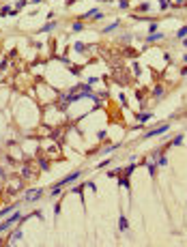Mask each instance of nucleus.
I'll return each instance as SVG.
<instances>
[{"label": "nucleus", "instance_id": "nucleus-1", "mask_svg": "<svg viewBox=\"0 0 187 247\" xmlns=\"http://www.w3.org/2000/svg\"><path fill=\"white\" fill-rule=\"evenodd\" d=\"M82 174H84L82 170H78V172H73V174H69V176H67V178H63V180H60V183H56L54 187H52V196H54V198H56V196H58L60 191H63V187H65V185H71V183H73V180H78V178H80V176H82Z\"/></svg>", "mask_w": 187, "mask_h": 247}, {"label": "nucleus", "instance_id": "nucleus-2", "mask_svg": "<svg viewBox=\"0 0 187 247\" xmlns=\"http://www.w3.org/2000/svg\"><path fill=\"white\" fill-rule=\"evenodd\" d=\"M17 219H22V213H20V211H15V213L11 215V217L7 219L5 223H0V232H2V230H7V228H11V226H13L15 221H17Z\"/></svg>", "mask_w": 187, "mask_h": 247}, {"label": "nucleus", "instance_id": "nucleus-3", "mask_svg": "<svg viewBox=\"0 0 187 247\" xmlns=\"http://www.w3.org/2000/svg\"><path fill=\"white\" fill-rule=\"evenodd\" d=\"M168 129H170V125H161V127H155V129L146 131V136H144V138H155V136H163V133H166Z\"/></svg>", "mask_w": 187, "mask_h": 247}, {"label": "nucleus", "instance_id": "nucleus-4", "mask_svg": "<svg viewBox=\"0 0 187 247\" xmlns=\"http://www.w3.org/2000/svg\"><path fill=\"white\" fill-rule=\"evenodd\" d=\"M103 17V13L99 9H93V11H88V13H84L82 15V20H101Z\"/></svg>", "mask_w": 187, "mask_h": 247}, {"label": "nucleus", "instance_id": "nucleus-5", "mask_svg": "<svg viewBox=\"0 0 187 247\" xmlns=\"http://www.w3.org/2000/svg\"><path fill=\"white\" fill-rule=\"evenodd\" d=\"M41 196H43V189H37V191H28V194H26V202H35V200H39Z\"/></svg>", "mask_w": 187, "mask_h": 247}, {"label": "nucleus", "instance_id": "nucleus-6", "mask_svg": "<svg viewBox=\"0 0 187 247\" xmlns=\"http://www.w3.org/2000/svg\"><path fill=\"white\" fill-rule=\"evenodd\" d=\"M159 39H163V34H159V32H151L146 37V43H155V41H159Z\"/></svg>", "mask_w": 187, "mask_h": 247}, {"label": "nucleus", "instance_id": "nucleus-7", "mask_svg": "<svg viewBox=\"0 0 187 247\" xmlns=\"http://www.w3.org/2000/svg\"><path fill=\"white\" fill-rule=\"evenodd\" d=\"M151 118H153L151 112H146V114H138V123H142V125H144V123H148Z\"/></svg>", "mask_w": 187, "mask_h": 247}, {"label": "nucleus", "instance_id": "nucleus-8", "mask_svg": "<svg viewBox=\"0 0 187 247\" xmlns=\"http://www.w3.org/2000/svg\"><path fill=\"white\" fill-rule=\"evenodd\" d=\"M144 165L148 168V174H151V176L157 174V163H146V161H144Z\"/></svg>", "mask_w": 187, "mask_h": 247}, {"label": "nucleus", "instance_id": "nucleus-9", "mask_svg": "<svg viewBox=\"0 0 187 247\" xmlns=\"http://www.w3.org/2000/svg\"><path fill=\"white\" fill-rule=\"evenodd\" d=\"M118 228H120V230H127V217H125V215H120V217H118Z\"/></svg>", "mask_w": 187, "mask_h": 247}, {"label": "nucleus", "instance_id": "nucleus-10", "mask_svg": "<svg viewBox=\"0 0 187 247\" xmlns=\"http://www.w3.org/2000/svg\"><path fill=\"white\" fill-rule=\"evenodd\" d=\"M157 155V165H168V157L166 155H159V153H155Z\"/></svg>", "mask_w": 187, "mask_h": 247}, {"label": "nucleus", "instance_id": "nucleus-11", "mask_svg": "<svg viewBox=\"0 0 187 247\" xmlns=\"http://www.w3.org/2000/svg\"><path fill=\"white\" fill-rule=\"evenodd\" d=\"M84 189H86V183H82V185H75L73 189H71V191H73V194H78V196H82V191Z\"/></svg>", "mask_w": 187, "mask_h": 247}, {"label": "nucleus", "instance_id": "nucleus-12", "mask_svg": "<svg viewBox=\"0 0 187 247\" xmlns=\"http://www.w3.org/2000/svg\"><path fill=\"white\" fill-rule=\"evenodd\" d=\"M54 28H56V22H49V24H45L43 28H41V34H43V32H49V30H54Z\"/></svg>", "mask_w": 187, "mask_h": 247}, {"label": "nucleus", "instance_id": "nucleus-13", "mask_svg": "<svg viewBox=\"0 0 187 247\" xmlns=\"http://www.w3.org/2000/svg\"><path fill=\"white\" fill-rule=\"evenodd\" d=\"M118 24H120V22H118V20H116V22H112V24H110V26H105V28H103V32H112L114 28H118Z\"/></svg>", "mask_w": 187, "mask_h": 247}, {"label": "nucleus", "instance_id": "nucleus-14", "mask_svg": "<svg viewBox=\"0 0 187 247\" xmlns=\"http://www.w3.org/2000/svg\"><path fill=\"white\" fill-rule=\"evenodd\" d=\"M176 37H178V39H185V37H187V24L183 26V28H178V32H176Z\"/></svg>", "mask_w": 187, "mask_h": 247}, {"label": "nucleus", "instance_id": "nucleus-15", "mask_svg": "<svg viewBox=\"0 0 187 247\" xmlns=\"http://www.w3.org/2000/svg\"><path fill=\"white\" fill-rule=\"evenodd\" d=\"M133 170H136V163H129L127 168L123 170V174H125V176H129V174H131V172H133Z\"/></svg>", "mask_w": 187, "mask_h": 247}, {"label": "nucleus", "instance_id": "nucleus-16", "mask_svg": "<svg viewBox=\"0 0 187 247\" xmlns=\"http://www.w3.org/2000/svg\"><path fill=\"white\" fill-rule=\"evenodd\" d=\"M183 144V136H176L172 142H170V146H181Z\"/></svg>", "mask_w": 187, "mask_h": 247}, {"label": "nucleus", "instance_id": "nucleus-17", "mask_svg": "<svg viewBox=\"0 0 187 247\" xmlns=\"http://www.w3.org/2000/svg\"><path fill=\"white\" fill-rule=\"evenodd\" d=\"M153 95H155V97H161V95H163V86H155Z\"/></svg>", "mask_w": 187, "mask_h": 247}, {"label": "nucleus", "instance_id": "nucleus-18", "mask_svg": "<svg viewBox=\"0 0 187 247\" xmlns=\"http://www.w3.org/2000/svg\"><path fill=\"white\" fill-rule=\"evenodd\" d=\"M15 206H7V208H2V211H0V217H5V215H9L11 211H13Z\"/></svg>", "mask_w": 187, "mask_h": 247}, {"label": "nucleus", "instance_id": "nucleus-19", "mask_svg": "<svg viewBox=\"0 0 187 247\" xmlns=\"http://www.w3.org/2000/svg\"><path fill=\"white\" fill-rule=\"evenodd\" d=\"M73 49H75V52H84V49H86V45H84V43H75Z\"/></svg>", "mask_w": 187, "mask_h": 247}, {"label": "nucleus", "instance_id": "nucleus-20", "mask_svg": "<svg viewBox=\"0 0 187 247\" xmlns=\"http://www.w3.org/2000/svg\"><path fill=\"white\" fill-rule=\"evenodd\" d=\"M118 7L120 9H129V0H118Z\"/></svg>", "mask_w": 187, "mask_h": 247}, {"label": "nucleus", "instance_id": "nucleus-21", "mask_svg": "<svg viewBox=\"0 0 187 247\" xmlns=\"http://www.w3.org/2000/svg\"><path fill=\"white\" fill-rule=\"evenodd\" d=\"M20 238H22V232H20V230H15L13 236H11V241H20Z\"/></svg>", "mask_w": 187, "mask_h": 247}, {"label": "nucleus", "instance_id": "nucleus-22", "mask_svg": "<svg viewBox=\"0 0 187 247\" xmlns=\"http://www.w3.org/2000/svg\"><path fill=\"white\" fill-rule=\"evenodd\" d=\"M82 28H84V24H82V22H75V24H73V30H75V32H80Z\"/></svg>", "mask_w": 187, "mask_h": 247}, {"label": "nucleus", "instance_id": "nucleus-23", "mask_svg": "<svg viewBox=\"0 0 187 247\" xmlns=\"http://www.w3.org/2000/svg\"><path fill=\"white\" fill-rule=\"evenodd\" d=\"M159 7H161V9H163V11H166V9H168V7H170V2H168V0H159Z\"/></svg>", "mask_w": 187, "mask_h": 247}, {"label": "nucleus", "instance_id": "nucleus-24", "mask_svg": "<svg viewBox=\"0 0 187 247\" xmlns=\"http://www.w3.org/2000/svg\"><path fill=\"white\" fill-rule=\"evenodd\" d=\"M118 185H120V187H129V180L127 178H118Z\"/></svg>", "mask_w": 187, "mask_h": 247}, {"label": "nucleus", "instance_id": "nucleus-25", "mask_svg": "<svg viewBox=\"0 0 187 247\" xmlns=\"http://www.w3.org/2000/svg\"><path fill=\"white\" fill-rule=\"evenodd\" d=\"M26 7V0H17V9H24Z\"/></svg>", "mask_w": 187, "mask_h": 247}, {"label": "nucleus", "instance_id": "nucleus-26", "mask_svg": "<svg viewBox=\"0 0 187 247\" xmlns=\"http://www.w3.org/2000/svg\"><path fill=\"white\" fill-rule=\"evenodd\" d=\"M151 7H148V2H144V5H140V11H148Z\"/></svg>", "mask_w": 187, "mask_h": 247}, {"label": "nucleus", "instance_id": "nucleus-27", "mask_svg": "<svg viewBox=\"0 0 187 247\" xmlns=\"http://www.w3.org/2000/svg\"><path fill=\"white\" fill-rule=\"evenodd\" d=\"M30 2H32V5H39V2H41V0H30Z\"/></svg>", "mask_w": 187, "mask_h": 247}, {"label": "nucleus", "instance_id": "nucleus-28", "mask_svg": "<svg viewBox=\"0 0 187 247\" xmlns=\"http://www.w3.org/2000/svg\"><path fill=\"white\" fill-rule=\"evenodd\" d=\"M183 2H185V0H176V5H183Z\"/></svg>", "mask_w": 187, "mask_h": 247}, {"label": "nucleus", "instance_id": "nucleus-29", "mask_svg": "<svg viewBox=\"0 0 187 247\" xmlns=\"http://www.w3.org/2000/svg\"><path fill=\"white\" fill-rule=\"evenodd\" d=\"M183 45H185V47H187V39H183Z\"/></svg>", "mask_w": 187, "mask_h": 247}, {"label": "nucleus", "instance_id": "nucleus-30", "mask_svg": "<svg viewBox=\"0 0 187 247\" xmlns=\"http://www.w3.org/2000/svg\"><path fill=\"white\" fill-rule=\"evenodd\" d=\"M183 58H185V63H187V54H185V56H183Z\"/></svg>", "mask_w": 187, "mask_h": 247}, {"label": "nucleus", "instance_id": "nucleus-31", "mask_svg": "<svg viewBox=\"0 0 187 247\" xmlns=\"http://www.w3.org/2000/svg\"><path fill=\"white\" fill-rule=\"evenodd\" d=\"M103 2H112V0H103Z\"/></svg>", "mask_w": 187, "mask_h": 247}]
</instances>
